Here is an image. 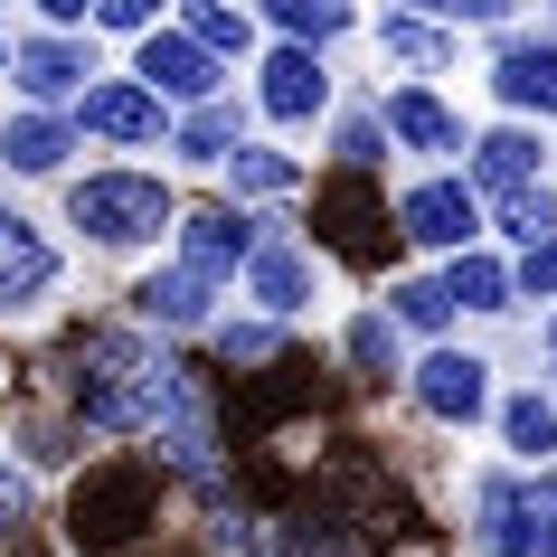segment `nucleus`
<instances>
[{"instance_id": "9b49d317", "label": "nucleus", "mask_w": 557, "mask_h": 557, "mask_svg": "<svg viewBox=\"0 0 557 557\" xmlns=\"http://www.w3.org/2000/svg\"><path fill=\"white\" fill-rule=\"evenodd\" d=\"M76 133H86V143H104V151H171V104H161V95L143 86V76H133V66H123V76H95L86 95H76Z\"/></svg>"}, {"instance_id": "f8f14e48", "label": "nucleus", "mask_w": 557, "mask_h": 557, "mask_svg": "<svg viewBox=\"0 0 557 557\" xmlns=\"http://www.w3.org/2000/svg\"><path fill=\"white\" fill-rule=\"evenodd\" d=\"M133 331H151V341H208V331L227 322V284H208V274H189V264H151V274H133Z\"/></svg>"}, {"instance_id": "2eb2a0df", "label": "nucleus", "mask_w": 557, "mask_h": 557, "mask_svg": "<svg viewBox=\"0 0 557 557\" xmlns=\"http://www.w3.org/2000/svg\"><path fill=\"white\" fill-rule=\"evenodd\" d=\"M133 76H143L171 114H199V104H227V95H236V66H218L180 20H171V29H151L143 48H133Z\"/></svg>"}, {"instance_id": "bb28decb", "label": "nucleus", "mask_w": 557, "mask_h": 557, "mask_svg": "<svg viewBox=\"0 0 557 557\" xmlns=\"http://www.w3.org/2000/svg\"><path fill=\"white\" fill-rule=\"evenodd\" d=\"M180 29L199 38L218 66H256V58H264V20H256V10H227V0H189V10H180Z\"/></svg>"}, {"instance_id": "ddd939ff", "label": "nucleus", "mask_w": 557, "mask_h": 557, "mask_svg": "<svg viewBox=\"0 0 557 557\" xmlns=\"http://www.w3.org/2000/svg\"><path fill=\"white\" fill-rule=\"evenodd\" d=\"M256 114L274 123V133H312V123L341 114V76H331V58H312V48H264L256 58Z\"/></svg>"}, {"instance_id": "0eeeda50", "label": "nucleus", "mask_w": 557, "mask_h": 557, "mask_svg": "<svg viewBox=\"0 0 557 557\" xmlns=\"http://www.w3.org/2000/svg\"><path fill=\"white\" fill-rule=\"evenodd\" d=\"M66 302V246L29 208L0 199V331H38Z\"/></svg>"}, {"instance_id": "6e6552de", "label": "nucleus", "mask_w": 557, "mask_h": 557, "mask_svg": "<svg viewBox=\"0 0 557 557\" xmlns=\"http://www.w3.org/2000/svg\"><path fill=\"white\" fill-rule=\"evenodd\" d=\"M104 76V58H95L86 29H48V20H29V29H10V95L29 104V114H76V95Z\"/></svg>"}, {"instance_id": "412c9836", "label": "nucleus", "mask_w": 557, "mask_h": 557, "mask_svg": "<svg viewBox=\"0 0 557 557\" xmlns=\"http://www.w3.org/2000/svg\"><path fill=\"white\" fill-rule=\"evenodd\" d=\"M76 151H86V133H76L66 114H29V104H20V114L0 123V171H10V180H58V189H66V180H76V171H66Z\"/></svg>"}, {"instance_id": "58836bf2", "label": "nucleus", "mask_w": 557, "mask_h": 557, "mask_svg": "<svg viewBox=\"0 0 557 557\" xmlns=\"http://www.w3.org/2000/svg\"><path fill=\"white\" fill-rule=\"evenodd\" d=\"M0 86H10V29H0Z\"/></svg>"}, {"instance_id": "f257e3e1", "label": "nucleus", "mask_w": 557, "mask_h": 557, "mask_svg": "<svg viewBox=\"0 0 557 557\" xmlns=\"http://www.w3.org/2000/svg\"><path fill=\"white\" fill-rule=\"evenodd\" d=\"M189 397H199V379L180 369V350L151 341V331H133V322H104L86 341H66L58 416L95 444H151Z\"/></svg>"}, {"instance_id": "20e7f679", "label": "nucleus", "mask_w": 557, "mask_h": 557, "mask_svg": "<svg viewBox=\"0 0 557 557\" xmlns=\"http://www.w3.org/2000/svg\"><path fill=\"white\" fill-rule=\"evenodd\" d=\"M161 500H171V482H161L151 454H104L66 492V548L76 557H143V539L161 529Z\"/></svg>"}, {"instance_id": "7ed1b4c3", "label": "nucleus", "mask_w": 557, "mask_h": 557, "mask_svg": "<svg viewBox=\"0 0 557 557\" xmlns=\"http://www.w3.org/2000/svg\"><path fill=\"white\" fill-rule=\"evenodd\" d=\"M472 557H557V472H520V463H472L454 492Z\"/></svg>"}, {"instance_id": "f3484780", "label": "nucleus", "mask_w": 557, "mask_h": 557, "mask_svg": "<svg viewBox=\"0 0 557 557\" xmlns=\"http://www.w3.org/2000/svg\"><path fill=\"white\" fill-rule=\"evenodd\" d=\"M312 208H322V236H312L322 256H350V264H379V256H387V246H379V227H397V218H387V189H379V180L331 171Z\"/></svg>"}, {"instance_id": "cd10ccee", "label": "nucleus", "mask_w": 557, "mask_h": 557, "mask_svg": "<svg viewBox=\"0 0 557 557\" xmlns=\"http://www.w3.org/2000/svg\"><path fill=\"white\" fill-rule=\"evenodd\" d=\"M264 29L284 38V48L331 58V48H341V38H359L369 20H359V10H341V0H274V10H264Z\"/></svg>"}, {"instance_id": "6ab92c4d", "label": "nucleus", "mask_w": 557, "mask_h": 557, "mask_svg": "<svg viewBox=\"0 0 557 557\" xmlns=\"http://www.w3.org/2000/svg\"><path fill=\"white\" fill-rule=\"evenodd\" d=\"M463 180H472L482 208L510 199V189H539V180H548V133H539V123H492V133H472Z\"/></svg>"}, {"instance_id": "c85d7f7f", "label": "nucleus", "mask_w": 557, "mask_h": 557, "mask_svg": "<svg viewBox=\"0 0 557 557\" xmlns=\"http://www.w3.org/2000/svg\"><path fill=\"white\" fill-rule=\"evenodd\" d=\"M379 312H387L397 331H425V341H444V331L463 322V312H454V294H444V274H387Z\"/></svg>"}, {"instance_id": "72a5a7b5", "label": "nucleus", "mask_w": 557, "mask_h": 557, "mask_svg": "<svg viewBox=\"0 0 557 557\" xmlns=\"http://www.w3.org/2000/svg\"><path fill=\"white\" fill-rule=\"evenodd\" d=\"M29 520H38V463L0 444V548H10V539H20Z\"/></svg>"}, {"instance_id": "4c0bfd02", "label": "nucleus", "mask_w": 557, "mask_h": 557, "mask_svg": "<svg viewBox=\"0 0 557 557\" xmlns=\"http://www.w3.org/2000/svg\"><path fill=\"white\" fill-rule=\"evenodd\" d=\"M539 341H548V359H557V302H548V322H539Z\"/></svg>"}, {"instance_id": "a878e982", "label": "nucleus", "mask_w": 557, "mask_h": 557, "mask_svg": "<svg viewBox=\"0 0 557 557\" xmlns=\"http://www.w3.org/2000/svg\"><path fill=\"white\" fill-rule=\"evenodd\" d=\"M444 294H454V312H472V322H500V312H520V274H510L492 246H472V256L444 264Z\"/></svg>"}, {"instance_id": "393cba45", "label": "nucleus", "mask_w": 557, "mask_h": 557, "mask_svg": "<svg viewBox=\"0 0 557 557\" xmlns=\"http://www.w3.org/2000/svg\"><path fill=\"white\" fill-rule=\"evenodd\" d=\"M341 359H350V379H369V387H387V379H407L416 359H407V331L387 322L379 302H359L350 322H341Z\"/></svg>"}, {"instance_id": "5701e85b", "label": "nucleus", "mask_w": 557, "mask_h": 557, "mask_svg": "<svg viewBox=\"0 0 557 557\" xmlns=\"http://www.w3.org/2000/svg\"><path fill=\"white\" fill-rule=\"evenodd\" d=\"M274 548H284V557H369V548H359V529H350V510H341L331 492H302L294 510L274 520Z\"/></svg>"}, {"instance_id": "e433bc0d", "label": "nucleus", "mask_w": 557, "mask_h": 557, "mask_svg": "<svg viewBox=\"0 0 557 557\" xmlns=\"http://www.w3.org/2000/svg\"><path fill=\"white\" fill-rule=\"evenodd\" d=\"M143 557H208V548H199V539H180V548H143Z\"/></svg>"}, {"instance_id": "f704fd0d", "label": "nucleus", "mask_w": 557, "mask_h": 557, "mask_svg": "<svg viewBox=\"0 0 557 557\" xmlns=\"http://www.w3.org/2000/svg\"><path fill=\"white\" fill-rule=\"evenodd\" d=\"M151 29H171V20L143 10V0H104V10H86V38H133V48H143Z\"/></svg>"}, {"instance_id": "7c9ffc66", "label": "nucleus", "mask_w": 557, "mask_h": 557, "mask_svg": "<svg viewBox=\"0 0 557 557\" xmlns=\"http://www.w3.org/2000/svg\"><path fill=\"white\" fill-rule=\"evenodd\" d=\"M331 161H341V171H359V180H379V161H387V123H379V95H350V104L331 114Z\"/></svg>"}, {"instance_id": "dca6fc26", "label": "nucleus", "mask_w": 557, "mask_h": 557, "mask_svg": "<svg viewBox=\"0 0 557 557\" xmlns=\"http://www.w3.org/2000/svg\"><path fill=\"white\" fill-rule=\"evenodd\" d=\"M264 227H274V218H246V208H227V199H199V208H180L171 256L189 264V274H208V284H236V274L256 264Z\"/></svg>"}, {"instance_id": "39448f33", "label": "nucleus", "mask_w": 557, "mask_h": 557, "mask_svg": "<svg viewBox=\"0 0 557 557\" xmlns=\"http://www.w3.org/2000/svg\"><path fill=\"white\" fill-rule=\"evenodd\" d=\"M236 294H246V312L274 331H294V322H322V302H331V256L312 246V236L294 227H264L256 264L236 274Z\"/></svg>"}, {"instance_id": "f03ea898", "label": "nucleus", "mask_w": 557, "mask_h": 557, "mask_svg": "<svg viewBox=\"0 0 557 557\" xmlns=\"http://www.w3.org/2000/svg\"><path fill=\"white\" fill-rule=\"evenodd\" d=\"M58 227L66 246H86V256H161L180 236V189L171 171H143V161H95V171H76L58 189Z\"/></svg>"}, {"instance_id": "4468645a", "label": "nucleus", "mask_w": 557, "mask_h": 557, "mask_svg": "<svg viewBox=\"0 0 557 557\" xmlns=\"http://www.w3.org/2000/svg\"><path fill=\"white\" fill-rule=\"evenodd\" d=\"M379 123H387V151H407L425 171H454L472 151V123L444 86H379Z\"/></svg>"}, {"instance_id": "c9c22d12", "label": "nucleus", "mask_w": 557, "mask_h": 557, "mask_svg": "<svg viewBox=\"0 0 557 557\" xmlns=\"http://www.w3.org/2000/svg\"><path fill=\"white\" fill-rule=\"evenodd\" d=\"M510 274H520V302H557V236L539 246V256H520Z\"/></svg>"}, {"instance_id": "9d476101", "label": "nucleus", "mask_w": 557, "mask_h": 557, "mask_svg": "<svg viewBox=\"0 0 557 557\" xmlns=\"http://www.w3.org/2000/svg\"><path fill=\"white\" fill-rule=\"evenodd\" d=\"M482 95L500 104V123H557V29H510L482 58Z\"/></svg>"}, {"instance_id": "aec40b11", "label": "nucleus", "mask_w": 557, "mask_h": 557, "mask_svg": "<svg viewBox=\"0 0 557 557\" xmlns=\"http://www.w3.org/2000/svg\"><path fill=\"white\" fill-rule=\"evenodd\" d=\"M492 435H500V454H510L520 472H557V387H548V379L500 387Z\"/></svg>"}, {"instance_id": "4be33fe9", "label": "nucleus", "mask_w": 557, "mask_h": 557, "mask_svg": "<svg viewBox=\"0 0 557 557\" xmlns=\"http://www.w3.org/2000/svg\"><path fill=\"white\" fill-rule=\"evenodd\" d=\"M218 189H227V208H246V218H256V208L302 199V189H312V161H302V151H284V143H246L227 171H218Z\"/></svg>"}, {"instance_id": "a211bd4d", "label": "nucleus", "mask_w": 557, "mask_h": 557, "mask_svg": "<svg viewBox=\"0 0 557 557\" xmlns=\"http://www.w3.org/2000/svg\"><path fill=\"white\" fill-rule=\"evenodd\" d=\"M369 48L387 58V76H397V86H435V76H454V66H463V38L444 29L435 10H387V20H369Z\"/></svg>"}, {"instance_id": "423d86ee", "label": "nucleus", "mask_w": 557, "mask_h": 557, "mask_svg": "<svg viewBox=\"0 0 557 557\" xmlns=\"http://www.w3.org/2000/svg\"><path fill=\"white\" fill-rule=\"evenodd\" d=\"M500 369H492V350H472V341H435V350L407 369V407L435 425V435H472V425H492V407H500Z\"/></svg>"}, {"instance_id": "2f4dec72", "label": "nucleus", "mask_w": 557, "mask_h": 557, "mask_svg": "<svg viewBox=\"0 0 557 557\" xmlns=\"http://www.w3.org/2000/svg\"><path fill=\"white\" fill-rule=\"evenodd\" d=\"M199 548H208V557H284V548H274V520H256L246 500H208Z\"/></svg>"}, {"instance_id": "c756f323", "label": "nucleus", "mask_w": 557, "mask_h": 557, "mask_svg": "<svg viewBox=\"0 0 557 557\" xmlns=\"http://www.w3.org/2000/svg\"><path fill=\"white\" fill-rule=\"evenodd\" d=\"M482 218H492V236H500V246L539 256V246L557 236V180H539V189H510V199H492Z\"/></svg>"}, {"instance_id": "1a4fd4ad", "label": "nucleus", "mask_w": 557, "mask_h": 557, "mask_svg": "<svg viewBox=\"0 0 557 557\" xmlns=\"http://www.w3.org/2000/svg\"><path fill=\"white\" fill-rule=\"evenodd\" d=\"M387 218H397V236L407 246H425V256H472L482 236H492V218H482V199H472L463 171H416L397 180V199H387Z\"/></svg>"}, {"instance_id": "b1692460", "label": "nucleus", "mask_w": 557, "mask_h": 557, "mask_svg": "<svg viewBox=\"0 0 557 557\" xmlns=\"http://www.w3.org/2000/svg\"><path fill=\"white\" fill-rule=\"evenodd\" d=\"M236 151H246V104H236V95L171 123V161H180V171H227Z\"/></svg>"}, {"instance_id": "473e14b6", "label": "nucleus", "mask_w": 557, "mask_h": 557, "mask_svg": "<svg viewBox=\"0 0 557 557\" xmlns=\"http://www.w3.org/2000/svg\"><path fill=\"white\" fill-rule=\"evenodd\" d=\"M208 350L227 359V369H264V359L284 350V331H274V322H256V312H227V322L208 331Z\"/></svg>"}]
</instances>
